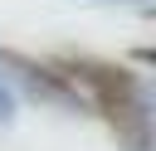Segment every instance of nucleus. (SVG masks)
<instances>
[{
  "label": "nucleus",
  "instance_id": "obj_1",
  "mask_svg": "<svg viewBox=\"0 0 156 151\" xmlns=\"http://www.w3.org/2000/svg\"><path fill=\"white\" fill-rule=\"evenodd\" d=\"M49 83L73 88L83 102H93V107L112 122V132L141 141V102H136V83H132L122 68H112V63H93V58H78V63H49Z\"/></svg>",
  "mask_w": 156,
  "mask_h": 151
}]
</instances>
